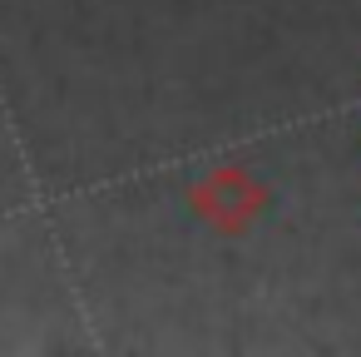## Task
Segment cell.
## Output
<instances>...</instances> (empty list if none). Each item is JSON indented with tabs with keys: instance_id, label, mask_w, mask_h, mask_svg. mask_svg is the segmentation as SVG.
Returning a JSON list of instances; mask_svg holds the SVG:
<instances>
[]
</instances>
